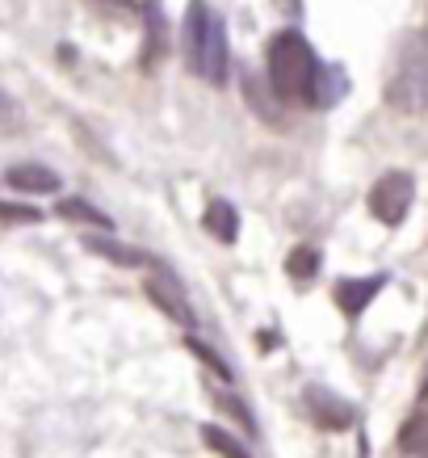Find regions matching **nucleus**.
<instances>
[{
    "instance_id": "f03ea898",
    "label": "nucleus",
    "mask_w": 428,
    "mask_h": 458,
    "mask_svg": "<svg viewBox=\"0 0 428 458\" xmlns=\"http://www.w3.org/2000/svg\"><path fill=\"white\" fill-rule=\"evenodd\" d=\"M185 59H189L194 76H202L206 84H227V72H231L227 26L206 0H194L185 13Z\"/></svg>"
},
{
    "instance_id": "ddd939ff",
    "label": "nucleus",
    "mask_w": 428,
    "mask_h": 458,
    "mask_svg": "<svg viewBox=\"0 0 428 458\" xmlns=\"http://www.w3.org/2000/svg\"><path fill=\"white\" fill-rule=\"evenodd\" d=\"M286 274L294 282H311L319 274V249L315 244H298V249L286 257Z\"/></svg>"
},
{
    "instance_id": "9d476101",
    "label": "nucleus",
    "mask_w": 428,
    "mask_h": 458,
    "mask_svg": "<svg viewBox=\"0 0 428 458\" xmlns=\"http://www.w3.org/2000/svg\"><path fill=\"white\" fill-rule=\"evenodd\" d=\"M202 227H206L214 240H222V244H231L235 236H239V215H235L231 202H210L206 215H202Z\"/></svg>"
},
{
    "instance_id": "a211bd4d",
    "label": "nucleus",
    "mask_w": 428,
    "mask_h": 458,
    "mask_svg": "<svg viewBox=\"0 0 428 458\" xmlns=\"http://www.w3.org/2000/svg\"><path fill=\"white\" fill-rule=\"evenodd\" d=\"M214 400H219L222 408H227V412H231V417L239 420V425H244V429H248V433H256V420L248 417V408H244V403H239V400H231V395H214Z\"/></svg>"
},
{
    "instance_id": "6e6552de",
    "label": "nucleus",
    "mask_w": 428,
    "mask_h": 458,
    "mask_svg": "<svg viewBox=\"0 0 428 458\" xmlns=\"http://www.w3.org/2000/svg\"><path fill=\"white\" fill-rule=\"evenodd\" d=\"M4 181L13 190H21V194H55L59 190V173L46 165H13Z\"/></svg>"
},
{
    "instance_id": "423d86ee",
    "label": "nucleus",
    "mask_w": 428,
    "mask_h": 458,
    "mask_svg": "<svg viewBox=\"0 0 428 458\" xmlns=\"http://www.w3.org/2000/svg\"><path fill=\"white\" fill-rule=\"evenodd\" d=\"M303 408L311 412V420H315L319 429H331V433L348 429V425L357 420V408H353L345 395H336V391H328V387H306Z\"/></svg>"
},
{
    "instance_id": "20e7f679",
    "label": "nucleus",
    "mask_w": 428,
    "mask_h": 458,
    "mask_svg": "<svg viewBox=\"0 0 428 458\" xmlns=\"http://www.w3.org/2000/svg\"><path fill=\"white\" fill-rule=\"evenodd\" d=\"M412 202H415V181H412V173L395 168V173H382V177L373 181V190H370V210H373V219H378V223H387V227H399V223L407 219Z\"/></svg>"
},
{
    "instance_id": "2eb2a0df",
    "label": "nucleus",
    "mask_w": 428,
    "mask_h": 458,
    "mask_svg": "<svg viewBox=\"0 0 428 458\" xmlns=\"http://www.w3.org/2000/svg\"><path fill=\"white\" fill-rule=\"evenodd\" d=\"M34 223H42V210L26 202H0V227H34Z\"/></svg>"
},
{
    "instance_id": "39448f33",
    "label": "nucleus",
    "mask_w": 428,
    "mask_h": 458,
    "mask_svg": "<svg viewBox=\"0 0 428 458\" xmlns=\"http://www.w3.org/2000/svg\"><path fill=\"white\" fill-rule=\"evenodd\" d=\"M147 299H152L168 319L185 324V328H194L197 324V311H194V303H189V294H185V286H180L168 269H155L152 278H147Z\"/></svg>"
},
{
    "instance_id": "aec40b11",
    "label": "nucleus",
    "mask_w": 428,
    "mask_h": 458,
    "mask_svg": "<svg viewBox=\"0 0 428 458\" xmlns=\"http://www.w3.org/2000/svg\"><path fill=\"white\" fill-rule=\"evenodd\" d=\"M424 47H428V13H424Z\"/></svg>"
},
{
    "instance_id": "7ed1b4c3",
    "label": "nucleus",
    "mask_w": 428,
    "mask_h": 458,
    "mask_svg": "<svg viewBox=\"0 0 428 458\" xmlns=\"http://www.w3.org/2000/svg\"><path fill=\"white\" fill-rule=\"evenodd\" d=\"M387 101L399 114L428 110V47L424 42H403V51L387 81Z\"/></svg>"
},
{
    "instance_id": "f8f14e48",
    "label": "nucleus",
    "mask_w": 428,
    "mask_h": 458,
    "mask_svg": "<svg viewBox=\"0 0 428 458\" xmlns=\"http://www.w3.org/2000/svg\"><path fill=\"white\" fill-rule=\"evenodd\" d=\"M202 442L214 450L219 458H252V450L239 437H231L227 429H219V425H202Z\"/></svg>"
},
{
    "instance_id": "6ab92c4d",
    "label": "nucleus",
    "mask_w": 428,
    "mask_h": 458,
    "mask_svg": "<svg viewBox=\"0 0 428 458\" xmlns=\"http://www.w3.org/2000/svg\"><path fill=\"white\" fill-rule=\"evenodd\" d=\"M420 403H428V375H424V383H420Z\"/></svg>"
},
{
    "instance_id": "4468645a",
    "label": "nucleus",
    "mask_w": 428,
    "mask_h": 458,
    "mask_svg": "<svg viewBox=\"0 0 428 458\" xmlns=\"http://www.w3.org/2000/svg\"><path fill=\"white\" fill-rule=\"evenodd\" d=\"M59 215L71 219V223H93V227H101V232H110L113 227L110 215H101L97 207H88L84 198H63V202H59Z\"/></svg>"
},
{
    "instance_id": "0eeeda50",
    "label": "nucleus",
    "mask_w": 428,
    "mask_h": 458,
    "mask_svg": "<svg viewBox=\"0 0 428 458\" xmlns=\"http://www.w3.org/2000/svg\"><path fill=\"white\" fill-rule=\"evenodd\" d=\"M382 286H387V274H373V278H340L331 286V299H336V307H340L348 319H357L361 311L378 299Z\"/></svg>"
},
{
    "instance_id": "9b49d317",
    "label": "nucleus",
    "mask_w": 428,
    "mask_h": 458,
    "mask_svg": "<svg viewBox=\"0 0 428 458\" xmlns=\"http://www.w3.org/2000/svg\"><path fill=\"white\" fill-rule=\"evenodd\" d=\"M84 244H88V252H97V257H105V261H113V265H143L147 261L138 249H126V244H118V240H110V236H88Z\"/></svg>"
},
{
    "instance_id": "f257e3e1",
    "label": "nucleus",
    "mask_w": 428,
    "mask_h": 458,
    "mask_svg": "<svg viewBox=\"0 0 428 458\" xmlns=\"http://www.w3.org/2000/svg\"><path fill=\"white\" fill-rule=\"evenodd\" d=\"M264 72H269V89L290 106H315L319 93V59L311 51V42L298 30H281L269 38L264 51Z\"/></svg>"
},
{
    "instance_id": "f3484780",
    "label": "nucleus",
    "mask_w": 428,
    "mask_h": 458,
    "mask_svg": "<svg viewBox=\"0 0 428 458\" xmlns=\"http://www.w3.org/2000/svg\"><path fill=\"white\" fill-rule=\"evenodd\" d=\"M147 26H152V34H147V64H152L155 59V51H160V55H164V17L155 13V4H147Z\"/></svg>"
},
{
    "instance_id": "dca6fc26",
    "label": "nucleus",
    "mask_w": 428,
    "mask_h": 458,
    "mask_svg": "<svg viewBox=\"0 0 428 458\" xmlns=\"http://www.w3.org/2000/svg\"><path fill=\"white\" fill-rule=\"evenodd\" d=\"M189 353H197V358L206 361L210 370H214V375H222V378H231V366H227V361L219 358V353H214V349L206 345V341H197V336H189Z\"/></svg>"
},
{
    "instance_id": "1a4fd4ad",
    "label": "nucleus",
    "mask_w": 428,
    "mask_h": 458,
    "mask_svg": "<svg viewBox=\"0 0 428 458\" xmlns=\"http://www.w3.org/2000/svg\"><path fill=\"white\" fill-rule=\"evenodd\" d=\"M399 450L407 458H428V403H420L399 425Z\"/></svg>"
}]
</instances>
